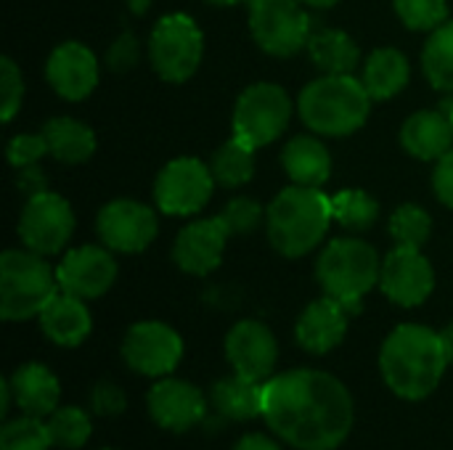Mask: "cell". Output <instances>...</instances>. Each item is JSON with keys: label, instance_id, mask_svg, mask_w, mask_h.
Returning <instances> with one entry per match:
<instances>
[{"label": "cell", "instance_id": "43", "mask_svg": "<svg viewBox=\"0 0 453 450\" xmlns=\"http://www.w3.org/2000/svg\"><path fill=\"white\" fill-rule=\"evenodd\" d=\"M127 8H130L135 16H143V13H149V8H151V0H127Z\"/></svg>", "mask_w": 453, "mask_h": 450}, {"label": "cell", "instance_id": "23", "mask_svg": "<svg viewBox=\"0 0 453 450\" xmlns=\"http://www.w3.org/2000/svg\"><path fill=\"white\" fill-rule=\"evenodd\" d=\"M11 393L16 406L27 416H50L58 408V379L40 363H27L21 366L11 379Z\"/></svg>", "mask_w": 453, "mask_h": 450}, {"label": "cell", "instance_id": "41", "mask_svg": "<svg viewBox=\"0 0 453 450\" xmlns=\"http://www.w3.org/2000/svg\"><path fill=\"white\" fill-rule=\"evenodd\" d=\"M433 188H435V196L441 199V204L453 210V149L438 159L435 172H433Z\"/></svg>", "mask_w": 453, "mask_h": 450}, {"label": "cell", "instance_id": "48", "mask_svg": "<svg viewBox=\"0 0 453 450\" xmlns=\"http://www.w3.org/2000/svg\"><path fill=\"white\" fill-rule=\"evenodd\" d=\"M106 450H111V448H106Z\"/></svg>", "mask_w": 453, "mask_h": 450}, {"label": "cell", "instance_id": "29", "mask_svg": "<svg viewBox=\"0 0 453 450\" xmlns=\"http://www.w3.org/2000/svg\"><path fill=\"white\" fill-rule=\"evenodd\" d=\"M210 170H212L215 183H220L226 188H239V186L250 183L255 175V146H250L247 141L234 135L215 151Z\"/></svg>", "mask_w": 453, "mask_h": 450}, {"label": "cell", "instance_id": "22", "mask_svg": "<svg viewBox=\"0 0 453 450\" xmlns=\"http://www.w3.org/2000/svg\"><path fill=\"white\" fill-rule=\"evenodd\" d=\"M403 149L422 159V162H438L443 154L453 149V122L446 111H417L403 122L401 130Z\"/></svg>", "mask_w": 453, "mask_h": 450}, {"label": "cell", "instance_id": "9", "mask_svg": "<svg viewBox=\"0 0 453 450\" xmlns=\"http://www.w3.org/2000/svg\"><path fill=\"white\" fill-rule=\"evenodd\" d=\"M250 29L255 42L279 58L295 56L313 34L300 0H250Z\"/></svg>", "mask_w": 453, "mask_h": 450}, {"label": "cell", "instance_id": "21", "mask_svg": "<svg viewBox=\"0 0 453 450\" xmlns=\"http://www.w3.org/2000/svg\"><path fill=\"white\" fill-rule=\"evenodd\" d=\"M37 318H40L42 334L61 347H77L80 342H85L93 326L85 300L66 294L61 289L50 297V302L42 308Z\"/></svg>", "mask_w": 453, "mask_h": 450}, {"label": "cell", "instance_id": "15", "mask_svg": "<svg viewBox=\"0 0 453 450\" xmlns=\"http://www.w3.org/2000/svg\"><path fill=\"white\" fill-rule=\"evenodd\" d=\"M117 278V263L104 247H80L64 255L56 268L58 289L80 300H96L111 289Z\"/></svg>", "mask_w": 453, "mask_h": 450}, {"label": "cell", "instance_id": "4", "mask_svg": "<svg viewBox=\"0 0 453 450\" xmlns=\"http://www.w3.org/2000/svg\"><path fill=\"white\" fill-rule=\"evenodd\" d=\"M372 101L364 80L353 74H324L303 88L297 109L313 133L342 138L364 127Z\"/></svg>", "mask_w": 453, "mask_h": 450}, {"label": "cell", "instance_id": "40", "mask_svg": "<svg viewBox=\"0 0 453 450\" xmlns=\"http://www.w3.org/2000/svg\"><path fill=\"white\" fill-rule=\"evenodd\" d=\"M90 400L98 416H119L125 411V393L111 382H98Z\"/></svg>", "mask_w": 453, "mask_h": 450}, {"label": "cell", "instance_id": "25", "mask_svg": "<svg viewBox=\"0 0 453 450\" xmlns=\"http://www.w3.org/2000/svg\"><path fill=\"white\" fill-rule=\"evenodd\" d=\"M411 66L398 48H377L364 64V85L374 101L398 95L409 82Z\"/></svg>", "mask_w": 453, "mask_h": 450}, {"label": "cell", "instance_id": "14", "mask_svg": "<svg viewBox=\"0 0 453 450\" xmlns=\"http://www.w3.org/2000/svg\"><path fill=\"white\" fill-rule=\"evenodd\" d=\"M380 286L390 302L401 308H417L433 294L435 271L430 260L422 255V249L395 244V249L382 263Z\"/></svg>", "mask_w": 453, "mask_h": 450}, {"label": "cell", "instance_id": "24", "mask_svg": "<svg viewBox=\"0 0 453 450\" xmlns=\"http://www.w3.org/2000/svg\"><path fill=\"white\" fill-rule=\"evenodd\" d=\"M281 164H284L287 175L292 178V183H297V186L321 188L332 175V156H329L326 146L313 135L292 138L281 154Z\"/></svg>", "mask_w": 453, "mask_h": 450}, {"label": "cell", "instance_id": "7", "mask_svg": "<svg viewBox=\"0 0 453 450\" xmlns=\"http://www.w3.org/2000/svg\"><path fill=\"white\" fill-rule=\"evenodd\" d=\"M154 72L167 82H186L196 74L204 56V37L196 21L186 13L162 16L149 40Z\"/></svg>", "mask_w": 453, "mask_h": 450}, {"label": "cell", "instance_id": "11", "mask_svg": "<svg viewBox=\"0 0 453 450\" xmlns=\"http://www.w3.org/2000/svg\"><path fill=\"white\" fill-rule=\"evenodd\" d=\"M74 233V212L58 194H32L21 210L19 236L27 249L37 255H58Z\"/></svg>", "mask_w": 453, "mask_h": 450}, {"label": "cell", "instance_id": "38", "mask_svg": "<svg viewBox=\"0 0 453 450\" xmlns=\"http://www.w3.org/2000/svg\"><path fill=\"white\" fill-rule=\"evenodd\" d=\"M5 154H8V162L16 170H24V167H35L50 151H48V141H45L42 133H24V135L11 138Z\"/></svg>", "mask_w": 453, "mask_h": 450}, {"label": "cell", "instance_id": "20", "mask_svg": "<svg viewBox=\"0 0 453 450\" xmlns=\"http://www.w3.org/2000/svg\"><path fill=\"white\" fill-rule=\"evenodd\" d=\"M353 313L334 297H321L316 302H311L300 321H297V342L303 350L313 353V355H324L329 350H334L348 332V318Z\"/></svg>", "mask_w": 453, "mask_h": 450}, {"label": "cell", "instance_id": "37", "mask_svg": "<svg viewBox=\"0 0 453 450\" xmlns=\"http://www.w3.org/2000/svg\"><path fill=\"white\" fill-rule=\"evenodd\" d=\"M24 98V82L21 72L11 58H0V117L3 122H11L21 106Z\"/></svg>", "mask_w": 453, "mask_h": 450}, {"label": "cell", "instance_id": "18", "mask_svg": "<svg viewBox=\"0 0 453 450\" xmlns=\"http://www.w3.org/2000/svg\"><path fill=\"white\" fill-rule=\"evenodd\" d=\"M45 77L56 95L66 101H82L98 85V61L82 42H61L48 56Z\"/></svg>", "mask_w": 453, "mask_h": 450}, {"label": "cell", "instance_id": "32", "mask_svg": "<svg viewBox=\"0 0 453 450\" xmlns=\"http://www.w3.org/2000/svg\"><path fill=\"white\" fill-rule=\"evenodd\" d=\"M45 424H48L50 443L56 448L77 450L90 440V419L85 416V411H80L74 406L56 408Z\"/></svg>", "mask_w": 453, "mask_h": 450}, {"label": "cell", "instance_id": "44", "mask_svg": "<svg viewBox=\"0 0 453 450\" xmlns=\"http://www.w3.org/2000/svg\"><path fill=\"white\" fill-rule=\"evenodd\" d=\"M441 337H443V345H446L449 361H451V363H453V324H451V326H446V329L441 332Z\"/></svg>", "mask_w": 453, "mask_h": 450}, {"label": "cell", "instance_id": "2", "mask_svg": "<svg viewBox=\"0 0 453 450\" xmlns=\"http://www.w3.org/2000/svg\"><path fill=\"white\" fill-rule=\"evenodd\" d=\"M443 337L419 324L398 326L382 345L380 369L388 387L403 400L427 398L443 379L449 366Z\"/></svg>", "mask_w": 453, "mask_h": 450}, {"label": "cell", "instance_id": "12", "mask_svg": "<svg viewBox=\"0 0 453 450\" xmlns=\"http://www.w3.org/2000/svg\"><path fill=\"white\" fill-rule=\"evenodd\" d=\"M96 228L106 249L135 255L157 239L159 223L151 207L135 199H114L98 212Z\"/></svg>", "mask_w": 453, "mask_h": 450}, {"label": "cell", "instance_id": "27", "mask_svg": "<svg viewBox=\"0 0 453 450\" xmlns=\"http://www.w3.org/2000/svg\"><path fill=\"white\" fill-rule=\"evenodd\" d=\"M263 393H265V382H252V379L234 374V377L215 382L212 406L226 419L250 422L255 416H263Z\"/></svg>", "mask_w": 453, "mask_h": 450}, {"label": "cell", "instance_id": "5", "mask_svg": "<svg viewBox=\"0 0 453 450\" xmlns=\"http://www.w3.org/2000/svg\"><path fill=\"white\" fill-rule=\"evenodd\" d=\"M316 276L324 292L356 316L361 310V300L380 284L382 263L372 244L361 239H334L321 252Z\"/></svg>", "mask_w": 453, "mask_h": 450}, {"label": "cell", "instance_id": "13", "mask_svg": "<svg viewBox=\"0 0 453 450\" xmlns=\"http://www.w3.org/2000/svg\"><path fill=\"white\" fill-rule=\"evenodd\" d=\"M180 355H183V342L178 332L159 321L135 324L122 342L125 363L143 377L170 374L180 363Z\"/></svg>", "mask_w": 453, "mask_h": 450}, {"label": "cell", "instance_id": "19", "mask_svg": "<svg viewBox=\"0 0 453 450\" xmlns=\"http://www.w3.org/2000/svg\"><path fill=\"white\" fill-rule=\"evenodd\" d=\"M149 414L159 427L173 432H186L207 416V400L188 382L162 379L149 393Z\"/></svg>", "mask_w": 453, "mask_h": 450}, {"label": "cell", "instance_id": "36", "mask_svg": "<svg viewBox=\"0 0 453 450\" xmlns=\"http://www.w3.org/2000/svg\"><path fill=\"white\" fill-rule=\"evenodd\" d=\"M220 220L226 223L231 236H247L265 220V212L255 199L239 196V199L226 204V210L220 212Z\"/></svg>", "mask_w": 453, "mask_h": 450}, {"label": "cell", "instance_id": "34", "mask_svg": "<svg viewBox=\"0 0 453 450\" xmlns=\"http://www.w3.org/2000/svg\"><path fill=\"white\" fill-rule=\"evenodd\" d=\"M53 446L48 424L37 416H19L0 432V450H48Z\"/></svg>", "mask_w": 453, "mask_h": 450}, {"label": "cell", "instance_id": "46", "mask_svg": "<svg viewBox=\"0 0 453 450\" xmlns=\"http://www.w3.org/2000/svg\"><path fill=\"white\" fill-rule=\"evenodd\" d=\"M204 3H212V5H236V3H250V0H204Z\"/></svg>", "mask_w": 453, "mask_h": 450}, {"label": "cell", "instance_id": "3", "mask_svg": "<svg viewBox=\"0 0 453 450\" xmlns=\"http://www.w3.org/2000/svg\"><path fill=\"white\" fill-rule=\"evenodd\" d=\"M334 220L332 199L311 186L292 183L265 210L268 239L284 257H303L313 252Z\"/></svg>", "mask_w": 453, "mask_h": 450}, {"label": "cell", "instance_id": "39", "mask_svg": "<svg viewBox=\"0 0 453 450\" xmlns=\"http://www.w3.org/2000/svg\"><path fill=\"white\" fill-rule=\"evenodd\" d=\"M138 61H141V45L130 32H122L106 50V64L114 72H130Z\"/></svg>", "mask_w": 453, "mask_h": 450}, {"label": "cell", "instance_id": "6", "mask_svg": "<svg viewBox=\"0 0 453 450\" xmlns=\"http://www.w3.org/2000/svg\"><path fill=\"white\" fill-rule=\"evenodd\" d=\"M58 292L56 273L32 249H5L0 257V316L3 321H27L40 316Z\"/></svg>", "mask_w": 453, "mask_h": 450}, {"label": "cell", "instance_id": "17", "mask_svg": "<svg viewBox=\"0 0 453 450\" xmlns=\"http://www.w3.org/2000/svg\"><path fill=\"white\" fill-rule=\"evenodd\" d=\"M231 233L226 228V223L218 217H204V220H194L191 225H186L173 247V260L183 273L191 276H207L212 273L226 252Z\"/></svg>", "mask_w": 453, "mask_h": 450}, {"label": "cell", "instance_id": "1", "mask_svg": "<svg viewBox=\"0 0 453 450\" xmlns=\"http://www.w3.org/2000/svg\"><path fill=\"white\" fill-rule=\"evenodd\" d=\"M263 419L295 448L334 450L353 427V400L348 387L326 371H287L265 382Z\"/></svg>", "mask_w": 453, "mask_h": 450}, {"label": "cell", "instance_id": "8", "mask_svg": "<svg viewBox=\"0 0 453 450\" xmlns=\"http://www.w3.org/2000/svg\"><path fill=\"white\" fill-rule=\"evenodd\" d=\"M292 119V98L281 85L257 82L250 85L234 109V135L260 149L273 143Z\"/></svg>", "mask_w": 453, "mask_h": 450}, {"label": "cell", "instance_id": "45", "mask_svg": "<svg viewBox=\"0 0 453 450\" xmlns=\"http://www.w3.org/2000/svg\"><path fill=\"white\" fill-rule=\"evenodd\" d=\"M300 3H305V5H311V8H332V5H337L340 0H300Z\"/></svg>", "mask_w": 453, "mask_h": 450}, {"label": "cell", "instance_id": "26", "mask_svg": "<svg viewBox=\"0 0 453 450\" xmlns=\"http://www.w3.org/2000/svg\"><path fill=\"white\" fill-rule=\"evenodd\" d=\"M42 135L48 141L50 156H56L64 164H82L96 151V135L93 130L72 117H53L45 122Z\"/></svg>", "mask_w": 453, "mask_h": 450}, {"label": "cell", "instance_id": "47", "mask_svg": "<svg viewBox=\"0 0 453 450\" xmlns=\"http://www.w3.org/2000/svg\"><path fill=\"white\" fill-rule=\"evenodd\" d=\"M441 111H446V114L451 117V122H453V101H449V103H443V106H441Z\"/></svg>", "mask_w": 453, "mask_h": 450}, {"label": "cell", "instance_id": "31", "mask_svg": "<svg viewBox=\"0 0 453 450\" xmlns=\"http://www.w3.org/2000/svg\"><path fill=\"white\" fill-rule=\"evenodd\" d=\"M332 212H334V223H340L345 231L361 233V231H369L377 223L380 204L366 191L345 188V191H337L332 196Z\"/></svg>", "mask_w": 453, "mask_h": 450}, {"label": "cell", "instance_id": "30", "mask_svg": "<svg viewBox=\"0 0 453 450\" xmlns=\"http://www.w3.org/2000/svg\"><path fill=\"white\" fill-rule=\"evenodd\" d=\"M422 66L433 88L453 93V21L441 24L422 53Z\"/></svg>", "mask_w": 453, "mask_h": 450}, {"label": "cell", "instance_id": "35", "mask_svg": "<svg viewBox=\"0 0 453 450\" xmlns=\"http://www.w3.org/2000/svg\"><path fill=\"white\" fill-rule=\"evenodd\" d=\"M398 19L414 32H435L449 19L446 0H395Z\"/></svg>", "mask_w": 453, "mask_h": 450}, {"label": "cell", "instance_id": "16", "mask_svg": "<svg viewBox=\"0 0 453 450\" xmlns=\"http://www.w3.org/2000/svg\"><path fill=\"white\" fill-rule=\"evenodd\" d=\"M226 358L239 377L268 382L279 358L276 337L260 321H242L226 337Z\"/></svg>", "mask_w": 453, "mask_h": 450}, {"label": "cell", "instance_id": "10", "mask_svg": "<svg viewBox=\"0 0 453 450\" xmlns=\"http://www.w3.org/2000/svg\"><path fill=\"white\" fill-rule=\"evenodd\" d=\"M212 170L194 159V156H178L170 164L162 167L154 183V202L165 215L186 217L204 210V204L212 196Z\"/></svg>", "mask_w": 453, "mask_h": 450}, {"label": "cell", "instance_id": "42", "mask_svg": "<svg viewBox=\"0 0 453 450\" xmlns=\"http://www.w3.org/2000/svg\"><path fill=\"white\" fill-rule=\"evenodd\" d=\"M234 450H281L271 438H265V435H247V438H242L239 443H236V448Z\"/></svg>", "mask_w": 453, "mask_h": 450}, {"label": "cell", "instance_id": "28", "mask_svg": "<svg viewBox=\"0 0 453 450\" xmlns=\"http://www.w3.org/2000/svg\"><path fill=\"white\" fill-rule=\"evenodd\" d=\"M308 53L324 74H353L361 58L356 40L340 29H319L308 40Z\"/></svg>", "mask_w": 453, "mask_h": 450}, {"label": "cell", "instance_id": "33", "mask_svg": "<svg viewBox=\"0 0 453 450\" xmlns=\"http://www.w3.org/2000/svg\"><path fill=\"white\" fill-rule=\"evenodd\" d=\"M433 233V220L430 215L417 207V204H403L393 212L390 217V236L395 239L398 247H414L422 249Z\"/></svg>", "mask_w": 453, "mask_h": 450}]
</instances>
